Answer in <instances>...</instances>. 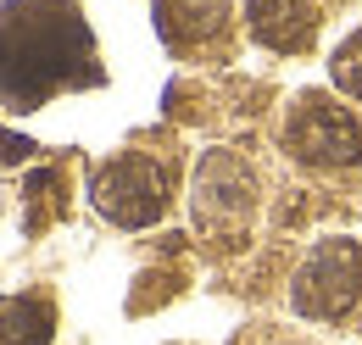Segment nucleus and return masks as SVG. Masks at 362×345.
<instances>
[{
	"mask_svg": "<svg viewBox=\"0 0 362 345\" xmlns=\"http://www.w3.org/2000/svg\"><path fill=\"white\" fill-rule=\"evenodd\" d=\"M106 67L78 0H0V112L28 117L56 95L100 89Z\"/></svg>",
	"mask_w": 362,
	"mask_h": 345,
	"instance_id": "obj_1",
	"label": "nucleus"
},
{
	"mask_svg": "<svg viewBox=\"0 0 362 345\" xmlns=\"http://www.w3.org/2000/svg\"><path fill=\"white\" fill-rule=\"evenodd\" d=\"M95 212L117 228H151L173 206V156H156L145 145H129L90 168Z\"/></svg>",
	"mask_w": 362,
	"mask_h": 345,
	"instance_id": "obj_2",
	"label": "nucleus"
},
{
	"mask_svg": "<svg viewBox=\"0 0 362 345\" xmlns=\"http://www.w3.org/2000/svg\"><path fill=\"white\" fill-rule=\"evenodd\" d=\"M189 212H195V228L218 245L245 240L257 217V168L228 145L201 151L195 178H189Z\"/></svg>",
	"mask_w": 362,
	"mask_h": 345,
	"instance_id": "obj_3",
	"label": "nucleus"
},
{
	"mask_svg": "<svg viewBox=\"0 0 362 345\" xmlns=\"http://www.w3.org/2000/svg\"><path fill=\"white\" fill-rule=\"evenodd\" d=\"M284 151L301 168H362V123L323 89H301L284 112Z\"/></svg>",
	"mask_w": 362,
	"mask_h": 345,
	"instance_id": "obj_4",
	"label": "nucleus"
},
{
	"mask_svg": "<svg viewBox=\"0 0 362 345\" xmlns=\"http://www.w3.org/2000/svg\"><path fill=\"white\" fill-rule=\"evenodd\" d=\"M362 301V251L351 240H323L290 279V312L307 323H340Z\"/></svg>",
	"mask_w": 362,
	"mask_h": 345,
	"instance_id": "obj_5",
	"label": "nucleus"
},
{
	"mask_svg": "<svg viewBox=\"0 0 362 345\" xmlns=\"http://www.w3.org/2000/svg\"><path fill=\"white\" fill-rule=\"evenodd\" d=\"M151 23L179 62H206L234 40V0H151Z\"/></svg>",
	"mask_w": 362,
	"mask_h": 345,
	"instance_id": "obj_6",
	"label": "nucleus"
},
{
	"mask_svg": "<svg viewBox=\"0 0 362 345\" xmlns=\"http://www.w3.org/2000/svg\"><path fill=\"white\" fill-rule=\"evenodd\" d=\"M323 28V0H245V34L273 56L313 50Z\"/></svg>",
	"mask_w": 362,
	"mask_h": 345,
	"instance_id": "obj_7",
	"label": "nucleus"
},
{
	"mask_svg": "<svg viewBox=\"0 0 362 345\" xmlns=\"http://www.w3.org/2000/svg\"><path fill=\"white\" fill-rule=\"evenodd\" d=\"M56 306L50 296H0V345H50Z\"/></svg>",
	"mask_w": 362,
	"mask_h": 345,
	"instance_id": "obj_8",
	"label": "nucleus"
},
{
	"mask_svg": "<svg viewBox=\"0 0 362 345\" xmlns=\"http://www.w3.org/2000/svg\"><path fill=\"white\" fill-rule=\"evenodd\" d=\"M329 78H334V89H340V95L362 100V28H357V34H346V45L334 50V62H329Z\"/></svg>",
	"mask_w": 362,
	"mask_h": 345,
	"instance_id": "obj_9",
	"label": "nucleus"
},
{
	"mask_svg": "<svg viewBox=\"0 0 362 345\" xmlns=\"http://www.w3.org/2000/svg\"><path fill=\"white\" fill-rule=\"evenodd\" d=\"M34 156H40V145H34V139H17V134L0 129V162H34Z\"/></svg>",
	"mask_w": 362,
	"mask_h": 345,
	"instance_id": "obj_10",
	"label": "nucleus"
},
{
	"mask_svg": "<svg viewBox=\"0 0 362 345\" xmlns=\"http://www.w3.org/2000/svg\"><path fill=\"white\" fill-rule=\"evenodd\" d=\"M273 345H307V340H273Z\"/></svg>",
	"mask_w": 362,
	"mask_h": 345,
	"instance_id": "obj_11",
	"label": "nucleus"
}]
</instances>
